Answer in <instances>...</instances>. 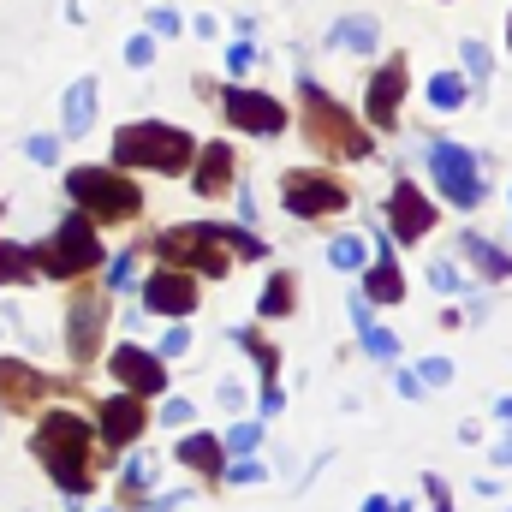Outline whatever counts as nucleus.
<instances>
[{"label": "nucleus", "instance_id": "nucleus-1", "mask_svg": "<svg viewBox=\"0 0 512 512\" xmlns=\"http://www.w3.org/2000/svg\"><path fill=\"white\" fill-rule=\"evenodd\" d=\"M36 459H42V471L54 477V489L66 495V507H78L84 495H90V459H96V429L84 423V417H72V411H48L42 423H36Z\"/></svg>", "mask_w": 512, "mask_h": 512}, {"label": "nucleus", "instance_id": "nucleus-2", "mask_svg": "<svg viewBox=\"0 0 512 512\" xmlns=\"http://www.w3.org/2000/svg\"><path fill=\"white\" fill-rule=\"evenodd\" d=\"M298 96H304V143L316 149V155H334V161H370V131L352 126V114L340 108V102H328L316 84H298Z\"/></svg>", "mask_w": 512, "mask_h": 512}, {"label": "nucleus", "instance_id": "nucleus-3", "mask_svg": "<svg viewBox=\"0 0 512 512\" xmlns=\"http://www.w3.org/2000/svg\"><path fill=\"white\" fill-rule=\"evenodd\" d=\"M114 161H120V167H149V173H185V167L197 161V143L179 126L143 120V126H126L114 137Z\"/></svg>", "mask_w": 512, "mask_h": 512}, {"label": "nucleus", "instance_id": "nucleus-4", "mask_svg": "<svg viewBox=\"0 0 512 512\" xmlns=\"http://www.w3.org/2000/svg\"><path fill=\"white\" fill-rule=\"evenodd\" d=\"M66 191L90 221H137V209H143L137 185L114 167H78V173H66Z\"/></svg>", "mask_w": 512, "mask_h": 512}, {"label": "nucleus", "instance_id": "nucleus-5", "mask_svg": "<svg viewBox=\"0 0 512 512\" xmlns=\"http://www.w3.org/2000/svg\"><path fill=\"white\" fill-rule=\"evenodd\" d=\"M155 251L167 256V268H197V274H209V280H221L227 274V239H221V227H209V221H191V227H167L161 239H155Z\"/></svg>", "mask_w": 512, "mask_h": 512}, {"label": "nucleus", "instance_id": "nucleus-6", "mask_svg": "<svg viewBox=\"0 0 512 512\" xmlns=\"http://www.w3.org/2000/svg\"><path fill=\"white\" fill-rule=\"evenodd\" d=\"M102 262V239L90 227V215H66V227L36 251V268L54 274V280H72V274H90Z\"/></svg>", "mask_w": 512, "mask_h": 512}, {"label": "nucleus", "instance_id": "nucleus-7", "mask_svg": "<svg viewBox=\"0 0 512 512\" xmlns=\"http://www.w3.org/2000/svg\"><path fill=\"white\" fill-rule=\"evenodd\" d=\"M429 167H435V185L447 191L453 209H477L483 203V179H477V155L459 149V143H429Z\"/></svg>", "mask_w": 512, "mask_h": 512}, {"label": "nucleus", "instance_id": "nucleus-8", "mask_svg": "<svg viewBox=\"0 0 512 512\" xmlns=\"http://www.w3.org/2000/svg\"><path fill=\"white\" fill-rule=\"evenodd\" d=\"M280 197L298 221H316V215H340L346 209V185L328 179V173H286L280 179Z\"/></svg>", "mask_w": 512, "mask_h": 512}, {"label": "nucleus", "instance_id": "nucleus-9", "mask_svg": "<svg viewBox=\"0 0 512 512\" xmlns=\"http://www.w3.org/2000/svg\"><path fill=\"white\" fill-rule=\"evenodd\" d=\"M143 304H149L155 316H191V310H197V280H191L185 268H155V274L143 280Z\"/></svg>", "mask_w": 512, "mask_h": 512}, {"label": "nucleus", "instance_id": "nucleus-10", "mask_svg": "<svg viewBox=\"0 0 512 512\" xmlns=\"http://www.w3.org/2000/svg\"><path fill=\"white\" fill-rule=\"evenodd\" d=\"M221 102H227V120H233L239 131H262V137L286 131V114H280V102H274V96H256V90H239V84H233Z\"/></svg>", "mask_w": 512, "mask_h": 512}, {"label": "nucleus", "instance_id": "nucleus-11", "mask_svg": "<svg viewBox=\"0 0 512 512\" xmlns=\"http://www.w3.org/2000/svg\"><path fill=\"white\" fill-rule=\"evenodd\" d=\"M387 221H393V233H399V245H417L429 227H435V209H429V197L417 191V185H393V203H387Z\"/></svg>", "mask_w": 512, "mask_h": 512}, {"label": "nucleus", "instance_id": "nucleus-12", "mask_svg": "<svg viewBox=\"0 0 512 512\" xmlns=\"http://www.w3.org/2000/svg\"><path fill=\"white\" fill-rule=\"evenodd\" d=\"M102 322H108L102 298H72L66 304V346H72V358H96L102 352Z\"/></svg>", "mask_w": 512, "mask_h": 512}, {"label": "nucleus", "instance_id": "nucleus-13", "mask_svg": "<svg viewBox=\"0 0 512 512\" xmlns=\"http://www.w3.org/2000/svg\"><path fill=\"white\" fill-rule=\"evenodd\" d=\"M143 423H149V411H143V393H120V399H102V441L120 453L131 447L137 435H143Z\"/></svg>", "mask_w": 512, "mask_h": 512}, {"label": "nucleus", "instance_id": "nucleus-14", "mask_svg": "<svg viewBox=\"0 0 512 512\" xmlns=\"http://www.w3.org/2000/svg\"><path fill=\"white\" fill-rule=\"evenodd\" d=\"M114 382L126 387V393H161L167 382V370H161V358H149L143 346H114Z\"/></svg>", "mask_w": 512, "mask_h": 512}, {"label": "nucleus", "instance_id": "nucleus-15", "mask_svg": "<svg viewBox=\"0 0 512 512\" xmlns=\"http://www.w3.org/2000/svg\"><path fill=\"white\" fill-rule=\"evenodd\" d=\"M42 376L30 370V364H18V358H0V411H30V405H42Z\"/></svg>", "mask_w": 512, "mask_h": 512}, {"label": "nucleus", "instance_id": "nucleus-16", "mask_svg": "<svg viewBox=\"0 0 512 512\" xmlns=\"http://www.w3.org/2000/svg\"><path fill=\"white\" fill-rule=\"evenodd\" d=\"M399 102H405V66L387 60L382 72L370 78V102H364V108H370L376 126H393V120H399Z\"/></svg>", "mask_w": 512, "mask_h": 512}, {"label": "nucleus", "instance_id": "nucleus-17", "mask_svg": "<svg viewBox=\"0 0 512 512\" xmlns=\"http://www.w3.org/2000/svg\"><path fill=\"white\" fill-rule=\"evenodd\" d=\"M191 185H197V197H221V191L233 185V149H227V143H209V149L197 155Z\"/></svg>", "mask_w": 512, "mask_h": 512}, {"label": "nucleus", "instance_id": "nucleus-18", "mask_svg": "<svg viewBox=\"0 0 512 512\" xmlns=\"http://www.w3.org/2000/svg\"><path fill=\"white\" fill-rule=\"evenodd\" d=\"M90 120H96V78H78L60 102V126H66V137H84Z\"/></svg>", "mask_w": 512, "mask_h": 512}, {"label": "nucleus", "instance_id": "nucleus-19", "mask_svg": "<svg viewBox=\"0 0 512 512\" xmlns=\"http://www.w3.org/2000/svg\"><path fill=\"white\" fill-rule=\"evenodd\" d=\"M179 459H185L191 471H209V477H221L227 441H215V435H185V441H179Z\"/></svg>", "mask_w": 512, "mask_h": 512}, {"label": "nucleus", "instance_id": "nucleus-20", "mask_svg": "<svg viewBox=\"0 0 512 512\" xmlns=\"http://www.w3.org/2000/svg\"><path fill=\"white\" fill-rule=\"evenodd\" d=\"M364 298H370V304H399V298H405V274H399V262H376V268H370V274H364Z\"/></svg>", "mask_w": 512, "mask_h": 512}, {"label": "nucleus", "instance_id": "nucleus-21", "mask_svg": "<svg viewBox=\"0 0 512 512\" xmlns=\"http://www.w3.org/2000/svg\"><path fill=\"white\" fill-rule=\"evenodd\" d=\"M465 251L477 256V274H489V280H507L512 274V256L501 245H489V239H477V233H465Z\"/></svg>", "mask_w": 512, "mask_h": 512}, {"label": "nucleus", "instance_id": "nucleus-22", "mask_svg": "<svg viewBox=\"0 0 512 512\" xmlns=\"http://www.w3.org/2000/svg\"><path fill=\"white\" fill-rule=\"evenodd\" d=\"M334 42L370 54V48H376V18H346V24H334Z\"/></svg>", "mask_w": 512, "mask_h": 512}, {"label": "nucleus", "instance_id": "nucleus-23", "mask_svg": "<svg viewBox=\"0 0 512 512\" xmlns=\"http://www.w3.org/2000/svg\"><path fill=\"white\" fill-rule=\"evenodd\" d=\"M30 256H36V251H24V245H12V239H6V245H0V280H6V286H12V280H30V274H36V262H30Z\"/></svg>", "mask_w": 512, "mask_h": 512}, {"label": "nucleus", "instance_id": "nucleus-24", "mask_svg": "<svg viewBox=\"0 0 512 512\" xmlns=\"http://www.w3.org/2000/svg\"><path fill=\"white\" fill-rule=\"evenodd\" d=\"M262 316H286L292 310V274H274L268 286H262V304H256Z\"/></svg>", "mask_w": 512, "mask_h": 512}, {"label": "nucleus", "instance_id": "nucleus-25", "mask_svg": "<svg viewBox=\"0 0 512 512\" xmlns=\"http://www.w3.org/2000/svg\"><path fill=\"white\" fill-rule=\"evenodd\" d=\"M429 102H435V108H459V102H465V78H453V72H441V78L429 84Z\"/></svg>", "mask_w": 512, "mask_h": 512}, {"label": "nucleus", "instance_id": "nucleus-26", "mask_svg": "<svg viewBox=\"0 0 512 512\" xmlns=\"http://www.w3.org/2000/svg\"><path fill=\"white\" fill-rule=\"evenodd\" d=\"M328 262H334V268H364V239H358V233L334 239V245H328Z\"/></svg>", "mask_w": 512, "mask_h": 512}, {"label": "nucleus", "instance_id": "nucleus-27", "mask_svg": "<svg viewBox=\"0 0 512 512\" xmlns=\"http://www.w3.org/2000/svg\"><path fill=\"white\" fill-rule=\"evenodd\" d=\"M358 340H364V352H370V358H399V340H393L387 328H376V322H370V328H358Z\"/></svg>", "mask_w": 512, "mask_h": 512}, {"label": "nucleus", "instance_id": "nucleus-28", "mask_svg": "<svg viewBox=\"0 0 512 512\" xmlns=\"http://www.w3.org/2000/svg\"><path fill=\"white\" fill-rule=\"evenodd\" d=\"M221 239H227L239 256H268V245H262L256 233H245V227H221Z\"/></svg>", "mask_w": 512, "mask_h": 512}, {"label": "nucleus", "instance_id": "nucleus-29", "mask_svg": "<svg viewBox=\"0 0 512 512\" xmlns=\"http://www.w3.org/2000/svg\"><path fill=\"white\" fill-rule=\"evenodd\" d=\"M251 447H262V423H233L227 453H251Z\"/></svg>", "mask_w": 512, "mask_h": 512}, {"label": "nucleus", "instance_id": "nucleus-30", "mask_svg": "<svg viewBox=\"0 0 512 512\" xmlns=\"http://www.w3.org/2000/svg\"><path fill=\"white\" fill-rule=\"evenodd\" d=\"M429 280H435V292H459V268H453V262H435Z\"/></svg>", "mask_w": 512, "mask_h": 512}, {"label": "nucleus", "instance_id": "nucleus-31", "mask_svg": "<svg viewBox=\"0 0 512 512\" xmlns=\"http://www.w3.org/2000/svg\"><path fill=\"white\" fill-rule=\"evenodd\" d=\"M126 60H131V66H149V60H155V42H149V36H131V42H126Z\"/></svg>", "mask_w": 512, "mask_h": 512}, {"label": "nucleus", "instance_id": "nucleus-32", "mask_svg": "<svg viewBox=\"0 0 512 512\" xmlns=\"http://www.w3.org/2000/svg\"><path fill=\"white\" fill-rule=\"evenodd\" d=\"M108 280H114V292H120V286H131V280H137V262H131V256H114Z\"/></svg>", "mask_w": 512, "mask_h": 512}, {"label": "nucleus", "instance_id": "nucleus-33", "mask_svg": "<svg viewBox=\"0 0 512 512\" xmlns=\"http://www.w3.org/2000/svg\"><path fill=\"white\" fill-rule=\"evenodd\" d=\"M24 155H30V161H54V155H60V143H54V137H30V143H24Z\"/></svg>", "mask_w": 512, "mask_h": 512}, {"label": "nucleus", "instance_id": "nucleus-34", "mask_svg": "<svg viewBox=\"0 0 512 512\" xmlns=\"http://www.w3.org/2000/svg\"><path fill=\"white\" fill-rule=\"evenodd\" d=\"M465 66L483 78V72H489V48H483V42H465Z\"/></svg>", "mask_w": 512, "mask_h": 512}, {"label": "nucleus", "instance_id": "nucleus-35", "mask_svg": "<svg viewBox=\"0 0 512 512\" xmlns=\"http://www.w3.org/2000/svg\"><path fill=\"white\" fill-rule=\"evenodd\" d=\"M161 423H191V399H167L161 405Z\"/></svg>", "mask_w": 512, "mask_h": 512}, {"label": "nucleus", "instance_id": "nucleus-36", "mask_svg": "<svg viewBox=\"0 0 512 512\" xmlns=\"http://www.w3.org/2000/svg\"><path fill=\"white\" fill-rule=\"evenodd\" d=\"M233 483H262V459H239L233 465Z\"/></svg>", "mask_w": 512, "mask_h": 512}, {"label": "nucleus", "instance_id": "nucleus-37", "mask_svg": "<svg viewBox=\"0 0 512 512\" xmlns=\"http://www.w3.org/2000/svg\"><path fill=\"white\" fill-rule=\"evenodd\" d=\"M149 24H155L161 36H173V30H179V12H167V6H155V12H149Z\"/></svg>", "mask_w": 512, "mask_h": 512}, {"label": "nucleus", "instance_id": "nucleus-38", "mask_svg": "<svg viewBox=\"0 0 512 512\" xmlns=\"http://www.w3.org/2000/svg\"><path fill=\"white\" fill-rule=\"evenodd\" d=\"M423 393V376H411V370H399V399H417Z\"/></svg>", "mask_w": 512, "mask_h": 512}, {"label": "nucleus", "instance_id": "nucleus-39", "mask_svg": "<svg viewBox=\"0 0 512 512\" xmlns=\"http://www.w3.org/2000/svg\"><path fill=\"white\" fill-rule=\"evenodd\" d=\"M227 66H233V72H245V66H251V42H233V54H227Z\"/></svg>", "mask_w": 512, "mask_h": 512}, {"label": "nucleus", "instance_id": "nucleus-40", "mask_svg": "<svg viewBox=\"0 0 512 512\" xmlns=\"http://www.w3.org/2000/svg\"><path fill=\"white\" fill-rule=\"evenodd\" d=\"M185 346H191V334H185V328H173V334L161 340V352H167V358H173V352H185Z\"/></svg>", "mask_w": 512, "mask_h": 512}, {"label": "nucleus", "instance_id": "nucleus-41", "mask_svg": "<svg viewBox=\"0 0 512 512\" xmlns=\"http://www.w3.org/2000/svg\"><path fill=\"white\" fill-rule=\"evenodd\" d=\"M417 376H423V382H447V376H453V370H447V364H441V358H429V364H423V370H417Z\"/></svg>", "mask_w": 512, "mask_h": 512}, {"label": "nucleus", "instance_id": "nucleus-42", "mask_svg": "<svg viewBox=\"0 0 512 512\" xmlns=\"http://www.w3.org/2000/svg\"><path fill=\"white\" fill-rule=\"evenodd\" d=\"M221 405H227V411H239V405H245V393H239V382H221Z\"/></svg>", "mask_w": 512, "mask_h": 512}, {"label": "nucleus", "instance_id": "nucleus-43", "mask_svg": "<svg viewBox=\"0 0 512 512\" xmlns=\"http://www.w3.org/2000/svg\"><path fill=\"white\" fill-rule=\"evenodd\" d=\"M429 495H435V512H453V501H447V483H441V477H429Z\"/></svg>", "mask_w": 512, "mask_h": 512}, {"label": "nucleus", "instance_id": "nucleus-44", "mask_svg": "<svg viewBox=\"0 0 512 512\" xmlns=\"http://www.w3.org/2000/svg\"><path fill=\"white\" fill-rule=\"evenodd\" d=\"M495 459H501V465H512V435L501 441V447H495Z\"/></svg>", "mask_w": 512, "mask_h": 512}, {"label": "nucleus", "instance_id": "nucleus-45", "mask_svg": "<svg viewBox=\"0 0 512 512\" xmlns=\"http://www.w3.org/2000/svg\"><path fill=\"white\" fill-rule=\"evenodd\" d=\"M507 42H512V36H507Z\"/></svg>", "mask_w": 512, "mask_h": 512}]
</instances>
